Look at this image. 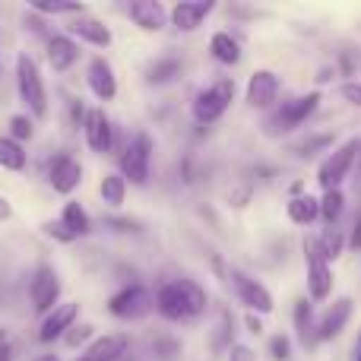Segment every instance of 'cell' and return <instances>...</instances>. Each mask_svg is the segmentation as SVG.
<instances>
[{
    "mask_svg": "<svg viewBox=\"0 0 361 361\" xmlns=\"http://www.w3.org/2000/svg\"><path fill=\"white\" fill-rule=\"evenodd\" d=\"M156 307L165 320H187L206 311V292L193 279H175L165 282L156 295Z\"/></svg>",
    "mask_w": 361,
    "mask_h": 361,
    "instance_id": "6da1fadb",
    "label": "cell"
},
{
    "mask_svg": "<svg viewBox=\"0 0 361 361\" xmlns=\"http://www.w3.org/2000/svg\"><path fill=\"white\" fill-rule=\"evenodd\" d=\"M16 86L23 102L29 105V111L35 118H44L48 114V92H44V82L42 73H38V63L32 61L29 54H19L16 57Z\"/></svg>",
    "mask_w": 361,
    "mask_h": 361,
    "instance_id": "7a4b0ae2",
    "label": "cell"
},
{
    "mask_svg": "<svg viewBox=\"0 0 361 361\" xmlns=\"http://www.w3.org/2000/svg\"><path fill=\"white\" fill-rule=\"evenodd\" d=\"M231 99H235V80L222 76V80L212 82L209 89L197 92V99H193V118H197L200 124H212V121H219L228 111Z\"/></svg>",
    "mask_w": 361,
    "mask_h": 361,
    "instance_id": "3957f363",
    "label": "cell"
},
{
    "mask_svg": "<svg viewBox=\"0 0 361 361\" xmlns=\"http://www.w3.org/2000/svg\"><path fill=\"white\" fill-rule=\"evenodd\" d=\"M305 263H307V295L314 301H326L333 292V269H330V260L320 254L317 238L305 241Z\"/></svg>",
    "mask_w": 361,
    "mask_h": 361,
    "instance_id": "277c9868",
    "label": "cell"
},
{
    "mask_svg": "<svg viewBox=\"0 0 361 361\" xmlns=\"http://www.w3.org/2000/svg\"><path fill=\"white\" fill-rule=\"evenodd\" d=\"M358 149H361V140H345L339 149L330 152V159H326V162L320 165V171H317V180H320L324 190H339V184L349 178L352 165H355Z\"/></svg>",
    "mask_w": 361,
    "mask_h": 361,
    "instance_id": "5b68a950",
    "label": "cell"
},
{
    "mask_svg": "<svg viewBox=\"0 0 361 361\" xmlns=\"http://www.w3.org/2000/svg\"><path fill=\"white\" fill-rule=\"evenodd\" d=\"M149 162H152V140H149V133H137V137L127 143L124 156H121L124 180L143 187L146 180H149Z\"/></svg>",
    "mask_w": 361,
    "mask_h": 361,
    "instance_id": "8992f818",
    "label": "cell"
},
{
    "mask_svg": "<svg viewBox=\"0 0 361 361\" xmlns=\"http://www.w3.org/2000/svg\"><path fill=\"white\" fill-rule=\"evenodd\" d=\"M320 105V92H307V95H298L292 102H282V108L269 118V133H286V130H295L301 127Z\"/></svg>",
    "mask_w": 361,
    "mask_h": 361,
    "instance_id": "52a82bcc",
    "label": "cell"
},
{
    "mask_svg": "<svg viewBox=\"0 0 361 361\" xmlns=\"http://www.w3.org/2000/svg\"><path fill=\"white\" fill-rule=\"evenodd\" d=\"M108 311L121 320H140L152 311V295L143 286H127L108 301Z\"/></svg>",
    "mask_w": 361,
    "mask_h": 361,
    "instance_id": "ba28073f",
    "label": "cell"
},
{
    "mask_svg": "<svg viewBox=\"0 0 361 361\" xmlns=\"http://www.w3.org/2000/svg\"><path fill=\"white\" fill-rule=\"evenodd\" d=\"M231 286H235L238 298L257 314H273L276 301H273V292H269L263 282H257L254 276L241 273V269H231Z\"/></svg>",
    "mask_w": 361,
    "mask_h": 361,
    "instance_id": "9c48e42d",
    "label": "cell"
},
{
    "mask_svg": "<svg viewBox=\"0 0 361 361\" xmlns=\"http://www.w3.org/2000/svg\"><path fill=\"white\" fill-rule=\"evenodd\" d=\"M57 295H61V279H57L54 267H38L29 282V298L38 314H51L57 307Z\"/></svg>",
    "mask_w": 361,
    "mask_h": 361,
    "instance_id": "30bf717a",
    "label": "cell"
},
{
    "mask_svg": "<svg viewBox=\"0 0 361 361\" xmlns=\"http://www.w3.org/2000/svg\"><path fill=\"white\" fill-rule=\"evenodd\" d=\"M76 314H80V305H76V301L57 305L51 314H44L38 339H42V343H54L57 336H67V330H73V324H76Z\"/></svg>",
    "mask_w": 361,
    "mask_h": 361,
    "instance_id": "8fae6325",
    "label": "cell"
},
{
    "mask_svg": "<svg viewBox=\"0 0 361 361\" xmlns=\"http://www.w3.org/2000/svg\"><path fill=\"white\" fill-rule=\"evenodd\" d=\"M276 99H279V76L273 70H257L247 80V105L267 111V108H273Z\"/></svg>",
    "mask_w": 361,
    "mask_h": 361,
    "instance_id": "7c38bea8",
    "label": "cell"
},
{
    "mask_svg": "<svg viewBox=\"0 0 361 361\" xmlns=\"http://www.w3.org/2000/svg\"><path fill=\"white\" fill-rule=\"evenodd\" d=\"M86 82L99 102H111L114 95H118V76H114V67L105 57H92V61H89Z\"/></svg>",
    "mask_w": 361,
    "mask_h": 361,
    "instance_id": "4fadbf2b",
    "label": "cell"
},
{
    "mask_svg": "<svg viewBox=\"0 0 361 361\" xmlns=\"http://www.w3.org/2000/svg\"><path fill=\"white\" fill-rule=\"evenodd\" d=\"M82 130H86V143L92 152H99V156H105L108 149H111V121H108V114L102 111V108H89L86 111V121H82Z\"/></svg>",
    "mask_w": 361,
    "mask_h": 361,
    "instance_id": "5bb4252c",
    "label": "cell"
},
{
    "mask_svg": "<svg viewBox=\"0 0 361 361\" xmlns=\"http://www.w3.org/2000/svg\"><path fill=\"white\" fill-rule=\"evenodd\" d=\"M216 10L212 0H180V4L171 6V23L178 25L180 32H193L203 25V19Z\"/></svg>",
    "mask_w": 361,
    "mask_h": 361,
    "instance_id": "9a60e30c",
    "label": "cell"
},
{
    "mask_svg": "<svg viewBox=\"0 0 361 361\" xmlns=\"http://www.w3.org/2000/svg\"><path fill=\"white\" fill-rule=\"evenodd\" d=\"M127 13H130V19L140 25L143 32H159L165 29V23H169L171 13L165 10L159 0H133L130 6H127Z\"/></svg>",
    "mask_w": 361,
    "mask_h": 361,
    "instance_id": "2e32d148",
    "label": "cell"
},
{
    "mask_svg": "<svg viewBox=\"0 0 361 361\" xmlns=\"http://www.w3.org/2000/svg\"><path fill=\"white\" fill-rule=\"evenodd\" d=\"M48 180L57 193H73L82 180V165L73 162L70 156H57L51 162V171H48Z\"/></svg>",
    "mask_w": 361,
    "mask_h": 361,
    "instance_id": "e0dca14e",
    "label": "cell"
},
{
    "mask_svg": "<svg viewBox=\"0 0 361 361\" xmlns=\"http://www.w3.org/2000/svg\"><path fill=\"white\" fill-rule=\"evenodd\" d=\"M349 317H352V298H336V301H333V305L324 311V317H320V324H317V339H336L339 333L345 330Z\"/></svg>",
    "mask_w": 361,
    "mask_h": 361,
    "instance_id": "ac0fdd59",
    "label": "cell"
},
{
    "mask_svg": "<svg viewBox=\"0 0 361 361\" xmlns=\"http://www.w3.org/2000/svg\"><path fill=\"white\" fill-rule=\"evenodd\" d=\"M67 29H70V35H76L80 42L95 44V48H108V44L114 42L111 29H108L105 23H99V19H89V16H76Z\"/></svg>",
    "mask_w": 361,
    "mask_h": 361,
    "instance_id": "d6986e66",
    "label": "cell"
},
{
    "mask_svg": "<svg viewBox=\"0 0 361 361\" xmlns=\"http://www.w3.org/2000/svg\"><path fill=\"white\" fill-rule=\"evenodd\" d=\"M130 349V339L121 336V333H111V336H102L95 339L92 345L86 349L82 361H121Z\"/></svg>",
    "mask_w": 361,
    "mask_h": 361,
    "instance_id": "ffe728a7",
    "label": "cell"
},
{
    "mask_svg": "<svg viewBox=\"0 0 361 361\" xmlns=\"http://www.w3.org/2000/svg\"><path fill=\"white\" fill-rule=\"evenodd\" d=\"M76 61H80V44H76L70 35H54L48 42V63L57 70V73L70 70Z\"/></svg>",
    "mask_w": 361,
    "mask_h": 361,
    "instance_id": "44dd1931",
    "label": "cell"
},
{
    "mask_svg": "<svg viewBox=\"0 0 361 361\" xmlns=\"http://www.w3.org/2000/svg\"><path fill=\"white\" fill-rule=\"evenodd\" d=\"M209 51L219 63H225V67H235V63L241 61V44H238L228 32H216V35L209 38Z\"/></svg>",
    "mask_w": 361,
    "mask_h": 361,
    "instance_id": "7402d4cb",
    "label": "cell"
},
{
    "mask_svg": "<svg viewBox=\"0 0 361 361\" xmlns=\"http://www.w3.org/2000/svg\"><path fill=\"white\" fill-rule=\"evenodd\" d=\"M286 212L295 225H311L314 219L320 216V200L311 197V193H307V197H295V200H288Z\"/></svg>",
    "mask_w": 361,
    "mask_h": 361,
    "instance_id": "603a6c76",
    "label": "cell"
},
{
    "mask_svg": "<svg viewBox=\"0 0 361 361\" xmlns=\"http://www.w3.org/2000/svg\"><path fill=\"white\" fill-rule=\"evenodd\" d=\"M99 193H102V203L111 206V209L124 206V197H127V180H124V175H118V171L105 175V178H102V184H99Z\"/></svg>",
    "mask_w": 361,
    "mask_h": 361,
    "instance_id": "cb8c5ba5",
    "label": "cell"
},
{
    "mask_svg": "<svg viewBox=\"0 0 361 361\" xmlns=\"http://www.w3.org/2000/svg\"><path fill=\"white\" fill-rule=\"evenodd\" d=\"M61 225L67 228L70 238H80L89 231V216L86 209H82L76 200H70V203H63V212H61Z\"/></svg>",
    "mask_w": 361,
    "mask_h": 361,
    "instance_id": "d4e9b609",
    "label": "cell"
},
{
    "mask_svg": "<svg viewBox=\"0 0 361 361\" xmlns=\"http://www.w3.org/2000/svg\"><path fill=\"white\" fill-rule=\"evenodd\" d=\"M0 169L4 171H23L25 169V149L23 143L10 137H0Z\"/></svg>",
    "mask_w": 361,
    "mask_h": 361,
    "instance_id": "484cf974",
    "label": "cell"
},
{
    "mask_svg": "<svg viewBox=\"0 0 361 361\" xmlns=\"http://www.w3.org/2000/svg\"><path fill=\"white\" fill-rule=\"evenodd\" d=\"M343 206H345L343 190H324V200H320V219H324L326 225H333L339 216H343Z\"/></svg>",
    "mask_w": 361,
    "mask_h": 361,
    "instance_id": "4316f807",
    "label": "cell"
},
{
    "mask_svg": "<svg viewBox=\"0 0 361 361\" xmlns=\"http://www.w3.org/2000/svg\"><path fill=\"white\" fill-rule=\"evenodd\" d=\"M317 247H320V254H324L326 260H336V257L343 254V247H345V238H343V231H339V228H333V225H330V228H326L324 235L317 238Z\"/></svg>",
    "mask_w": 361,
    "mask_h": 361,
    "instance_id": "83f0119b",
    "label": "cell"
},
{
    "mask_svg": "<svg viewBox=\"0 0 361 361\" xmlns=\"http://www.w3.org/2000/svg\"><path fill=\"white\" fill-rule=\"evenodd\" d=\"M32 10L51 13V16H82V10H86V6H82V4H57V0H35V4H32Z\"/></svg>",
    "mask_w": 361,
    "mask_h": 361,
    "instance_id": "f1b7e54d",
    "label": "cell"
},
{
    "mask_svg": "<svg viewBox=\"0 0 361 361\" xmlns=\"http://www.w3.org/2000/svg\"><path fill=\"white\" fill-rule=\"evenodd\" d=\"M35 137V124H32L29 114H13L10 118V140L23 143V140H32Z\"/></svg>",
    "mask_w": 361,
    "mask_h": 361,
    "instance_id": "f546056e",
    "label": "cell"
},
{
    "mask_svg": "<svg viewBox=\"0 0 361 361\" xmlns=\"http://www.w3.org/2000/svg\"><path fill=\"white\" fill-rule=\"evenodd\" d=\"M180 73V63L178 61H156L149 67V82H169L171 76Z\"/></svg>",
    "mask_w": 361,
    "mask_h": 361,
    "instance_id": "4dcf8cb0",
    "label": "cell"
},
{
    "mask_svg": "<svg viewBox=\"0 0 361 361\" xmlns=\"http://www.w3.org/2000/svg\"><path fill=\"white\" fill-rule=\"evenodd\" d=\"M311 305L307 301H298V307H295V324H298V333L305 336V343H307V330H311Z\"/></svg>",
    "mask_w": 361,
    "mask_h": 361,
    "instance_id": "1f68e13d",
    "label": "cell"
},
{
    "mask_svg": "<svg viewBox=\"0 0 361 361\" xmlns=\"http://www.w3.org/2000/svg\"><path fill=\"white\" fill-rule=\"evenodd\" d=\"M288 352H292V343H288V336H273L269 339V355H273L276 361H286L288 358Z\"/></svg>",
    "mask_w": 361,
    "mask_h": 361,
    "instance_id": "d6a6232c",
    "label": "cell"
},
{
    "mask_svg": "<svg viewBox=\"0 0 361 361\" xmlns=\"http://www.w3.org/2000/svg\"><path fill=\"white\" fill-rule=\"evenodd\" d=\"M89 336H92V326H89V324H80V326H73V330L67 333V345H73V349H76V345H82Z\"/></svg>",
    "mask_w": 361,
    "mask_h": 361,
    "instance_id": "836d02e7",
    "label": "cell"
},
{
    "mask_svg": "<svg viewBox=\"0 0 361 361\" xmlns=\"http://www.w3.org/2000/svg\"><path fill=\"white\" fill-rule=\"evenodd\" d=\"M228 361H257L254 349L250 345H231L228 349Z\"/></svg>",
    "mask_w": 361,
    "mask_h": 361,
    "instance_id": "e575fe53",
    "label": "cell"
},
{
    "mask_svg": "<svg viewBox=\"0 0 361 361\" xmlns=\"http://www.w3.org/2000/svg\"><path fill=\"white\" fill-rule=\"evenodd\" d=\"M343 99L361 108V82H345V86H343Z\"/></svg>",
    "mask_w": 361,
    "mask_h": 361,
    "instance_id": "d590c367",
    "label": "cell"
},
{
    "mask_svg": "<svg viewBox=\"0 0 361 361\" xmlns=\"http://www.w3.org/2000/svg\"><path fill=\"white\" fill-rule=\"evenodd\" d=\"M10 216H13V206L6 203V197H0V222H6Z\"/></svg>",
    "mask_w": 361,
    "mask_h": 361,
    "instance_id": "8d00e7d4",
    "label": "cell"
},
{
    "mask_svg": "<svg viewBox=\"0 0 361 361\" xmlns=\"http://www.w3.org/2000/svg\"><path fill=\"white\" fill-rule=\"evenodd\" d=\"M352 247H361V219L355 222V228H352V238H349Z\"/></svg>",
    "mask_w": 361,
    "mask_h": 361,
    "instance_id": "74e56055",
    "label": "cell"
},
{
    "mask_svg": "<svg viewBox=\"0 0 361 361\" xmlns=\"http://www.w3.org/2000/svg\"><path fill=\"white\" fill-rule=\"evenodd\" d=\"M247 326H250V333H257V336H260V333H263L260 317H254V314H250V317H247Z\"/></svg>",
    "mask_w": 361,
    "mask_h": 361,
    "instance_id": "f35d334b",
    "label": "cell"
},
{
    "mask_svg": "<svg viewBox=\"0 0 361 361\" xmlns=\"http://www.w3.org/2000/svg\"><path fill=\"white\" fill-rule=\"evenodd\" d=\"M0 361H13V355H10V349H6V345L0 349Z\"/></svg>",
    "mask_w": 361,
    "mask_h": 361,
    "instance_id": "ab89813d",
    "label": "cell"
},
{
    "mask_svg": "<svg viewBox=\"0 0 361 361\" xmlns=\"http://www.w3.org/2000/svg\"><path fill=\"white\" fill-rule=\"evenodd\" d=\"M38 361H57L54 355H44V358H38Z\"/></svg>",
    "mask_w": 361,
    "mask_h": 361,
    "instance_id": "60d3db41",
    "label": "cell"
},
{
    "mask_svg": "<svg viewBox=\"0 0 361 361\" xmlns=\"http://www.w3.org/2000/svg\"><path fill=\"white\" fill-rule=\"evenodd\" d=\"M358 355H361V339H358Z\"/></svg>",
    "mask_w": 361,
    "mask_h": 361,
    "instance_id": "b9f144b4",
    "label": "cell"
},
{
    "mask_svg": "<svg viewBox=\"0 0 361 361\" xmlns=\"http://www.w3.org/2000/svg\"><path fill=\"white\" fill-rule=\"evenodd\" d=\"M358 361H361V355H358Z\"/></svg>",
    "mask_w": 361,
    "mask_h": 361,
    "instance_id": "7bdbcfd3",
    "label": "cell"
},
{
    "mask_svg": "<svg viewBox=\"0 0 361 361\" xmlns=\"http://www.w3.org/2000/svg\"><path fill=\"white\" fill-rule=\"evenodd\" d=\"M358 184H361V180H358Z\"/></svg>",
    "mask_w": 361,
    "mask_h": 361,
    "instance_id": "ee69618b",
    "label": "cell"
}]
</instances>
